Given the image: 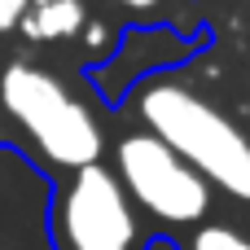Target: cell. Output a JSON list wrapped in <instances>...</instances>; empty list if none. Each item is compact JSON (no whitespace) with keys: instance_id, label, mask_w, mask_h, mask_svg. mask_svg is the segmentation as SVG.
<instances>
[{"instance_id":"1","label":"cell","mask_w":250,"mask_h":250,"mask_svg":"<svg viewBox=\"0 0 250 250\" xmlns=\"http://www.w3.org/2000/svg\"><path fill=\"white\" fill-rule=\"evenodd\" d=\"M132 110L141 127L180 154L211 189L250 207V132L224 105L176 75H145L132 92Z\"/></svg>"},{"instance_id":"5","label":"cell","mask_w":250,"mask_h":250,"mask_svg":"<svg viewBox=\"0 0 250 250\" xmlns=\"http://www.w3.org/2000/svg\"><path fill=\"white\" fill-rule=\"evenodd\" d=\"M83 22H88L83 0H31L18 31L26 40H70L83 31Z\"/></svg>"},{"instance_id":"2","label":"cell","mask_w":250,"mask_h":250,"mask_svg":"<svg viewBox=\"0 0 250 250\" xmlns=\"http://www.w3.org/2000/svg\"><path fill=\"white\" fill-rule=\"evenodd\" d=\"M0 141H18L44 171L66 176L105 154V127L75 88L40 62L0 66Z\"/></svg>"},{"instance_id":"6","label":"cell","mask_w":250,"mask_h":250,"mask_svg":"<svg viewBox=\"0 0 250 250\" xmlns=\"http://www.w3.org/2000/svg\"><path fill=\"white\" fill-rule=\"evenodd\" d=\"M185 250H250V237L242 233V229H233V224H215V220H207V224L189 229Z\"/></svg>"},{"instance_id":"4","label":"cell","mask_w":250,"mask_h":250,"mask_svg":"<svg viewBox=\"0 0 250 250\" xmlns=\"http://www.w3.org/2000/svg\"><path fill=\"white\" fill-rule=\"evenodd\" d=\"M110 171L119 176V185L136 202V211L163 229H198L211 215L215 189L145 127H132L114 141Z\"/></svg>"},{"instance_id":"8","label":"cell","mask_w":250,"mask_h":250,"mask_svg":"<svg viewBox=\"0 0 250 250\" xmlns=\"http://www.w3.org/2000/svg\"><path fill=\"white\" fill-rule=\"evenodd\" d=\"M110 4H119V9H127V13H154L163 0H110Z\"/></svg>"},{"instance_id":"7","label":"cell","mask_w":250,"mask_h":250,"mask_svg":"<svg viewBox=\"0 0 250 250\" xmlns=\"http://www.w3.org/2000/svg\"><path fill=\"white\" fill-rule=\"evenodd\" d=\"M26 9H31V0H0V35L18 31V22L26 18Z\"/></svg>"},{"instance_id":"3","label":"cell","mask_w":250,"mask_h":250,"mask_svg":"<svg viewBox=\"0 0 250 250\" xmlns=\"http://www.w3.org/2000/svg\"><path fill=\"white\" fill-rule=\"evenodd\" d=\"M149 220L123 193L110 163L57 176L48 202L53 250H149Z\"/></svg>"}]
</instances>
